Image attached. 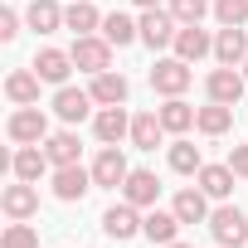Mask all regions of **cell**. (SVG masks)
<instances>
[{
  "instance_id": "obj_1",
  "label": "cell",
  "mask_w": 248,
  "mask_h": 248,
  "mask_svg": "<svg viewBox=\"0 0 248 248\" xmlns=\"http://www.w3.org/2000/svg\"><path fill=\"white\" fill-rule=\"evenodd\" d=\"M209 233H214L224 248H248V219H243V209H233V204L214 209V214H209Z\"/></svg>"
},
{
  "instance_id": "obj_2",
  "label": "cell",
  "mask_w": 248,
  "mask_h": 248,
  "mask_svg": "<svg viewBox=\"0 0 248 248\" xmlns=\"http://www.w3.org/2000/svg\"><path fill=\"white\" fill-rule=\"evenodd\" d=\"M5 132H10V141H20V146H39V141L49 137V117H44L39 107H20V112H10Z\"/></svg>"
},
{
  "instance_id": "obj_3",
  "label": "cell",
  "mask_w": 248,
  "mask_h": 248,
  "mask_svg": "<svg viewBox=\"0 0 248 248\" xmlns=\"http://www.w3.org/2000/svg\"><path fill=\"white\" fill-rule=\"evenodd\" d=\"M68 54H73V68H83V73H107V63H112V44L93 39V34H78V44Z\"/></svg>"
},
{
  "instance_id": "obj_4",
  "label": "cell",
  "mask_w": 248,
  "mask_h": 248,
  "mask_svg": "<svg viewBox=\"0 0 248 248\" xmlns=\"http://www.w3.org/2000/svg\"><path fill=\"white\" fill-rule=\"evenodd\" d=\"M175 34H180V20L170 15V10H146L141 15V39L151 44V49H166V44H175Z\"/></svg>"
},
{
  "instance_id": "obj_5",
  "label": "cell",
  "mask_w": 248,
  "mask_h": 248,
  "mask_svg": "<svg viewBox=\"0 0 248 248\" xmlns=\"http://www.w3.org/2000/svg\"><path fill=\"white\" fill-rule=\"evenodd\" d=\"M151 88L166 93V97H180V93L190 88V63H185V59H161V63L151 68Z\"/></svg>"
},
{
  "instance_id": "obj_6",
  "label": "cell",
  "mask_w": 248,
  "mask_h": 248,
  "mask_svg": "<svg viewBox=\"0 0 248 248\" xmlns=\"http://www.w3.org/2000/svg\"><path fill=\"white\" fill-rule=\"evenodd\" d=\"M243 88H248V78H243V73H233L229 63H224V68H214V73L204 78V93H209V102H229V107H238Z\"/></svg>"
},
{
  "instance_id": "obj_7",
  "label": "cell",
  "mask_w": 248,
  "mask_h": 248,
  "mask_svg": "<svg viewBox=\"0 0 248 248\" xmlns=\"http://www.w3.org/2000/svg\"><path fill=\"white\" fill-rule=\"evenodd\" d=\"M97 180H93V170H83V166H54V195L59 200H83L88 190H93Z\"/></svg>"
},
{
  "instance_id": "obj_8",
  "label": "cell",
  "mask_w": 248,
  "mask_h": 248,
  "mask_svg": "<svg viewBox=\"0 0 248 248\" xmlns=\"http://www.w3.org/2000/svg\"><path fill=\"white\" fill-rule=\"evenodd\" d=\"M127 175H132L127 156H122L117 146H102V156L93 161V180H97V185H107V190H117V185H127Z\"/></svg>"
},
{
  "instance_id": "obj_9",
  "label": "cell",
  "mask_w": 248,
  "mask_h": 248,
  "mask_svg": "<svg viewBox=\"0 0 248 248\" xmlns=\"http://www.w3.org/2000/svg\"><path fill=\"white\" fill-rule=\"evenodd\" d=\"M102 229H107V238H117V243H127V238H137L141 233V219H137V204L127 200V204H112L107 214H102Z\"/></svg>"
},
{
  "instance_id": "obj_10",
  "label": "cell",
  "mask_w": 248,
  "mask_h": 248,
  "mask_svg": "<svg viewBox=\"0 0 248 248\" xmlns=\"http://www.w3.org/2000/svg\"><path fill=\"white\" fill-rule=\"evenodd\" d=\"M204 54H214V39H209L200 25H180V34H175V59H185V63H200Z\"/></svg>"
},
{
  "instance_id": "obj_11",
  "label": "cell",
  "mask_w": 248,
  "mask_h": 248,
  "mask_svg": "<svg viewBox=\"0 0 248 248\" xmlns=\"http://www.w3.org/2000/svg\"><path fill=\"white\" fill-rule=\"evenodd\" d=\"M214 59L229 63V68L248 59V34H243V25H224V30H219V39H214Z\"/></svg>"
},
{
  "instance_id": "obj_12",
  "label": "cell",
  "mask_w": 248,
  "mask_h": 248,
  "mask_svg": "<svg viewBox=\"0 0 248 248\" xmlns=\"http://www.w3.org/2000/svg\"><path fill=\"white\" fill-rule=\"evenodd\" d=\"M34 73L44 78V83H68V73H73V54H63V49H39L34 54Z\"/></svg>"
},
{
  "instance_id": "obj_13",
  "label": "cell",
  "mask_w": 248,
  "mask_h": 248,
  "mask_svg": "<svg viewBox=\"0 0 248 248\" xmlns=\"http://www.w3.org/2000/svg\"><path fill=\"white\" fill-rule=\"evenodd\" d=\"M88 93H93V102H102V107H122L132 88H127V78H122V73L107 68V73H93V88H88Z\"/></svg>"
},
{
  "instance_id": "obj_14",
  "label": "cell",
  "mask_w": 248,
  "mask_h": 248,
  "mask_svg": "<svg viewBox=\"0 0 248 248\" xmlns=\"http://www.w3.org/2000/svg\"><path fill=\"white\" fill-rule=\"evenodd\" d=\"M93 132H97L102 146H117L122 137L132 132V122H127V112H122V107H102V112L93 117Z\"/></svg>"
},
{
  "instance_id": "obj_15",
  "label": "cell",
  "mask_w": 248,
  "mask_h": 248,
  "mask_svg": "<svg viewBox=\"0 0 248 248\" xmlns=\"http://www.w3.org/2000/svg\"><path fill=\"white\" fill-rule=\"evenodd\" d=\"M141 233L166 248V243H175V233H180V214H175V209H151V214L141 219Z\"/></svg>"
},
{
  "instance_id": "obj_16",
  "label": "cell",
  "mask_w": 248,
  "mask_h": 248,
  "mask_svg": "<svg viewBox=\"0 0 248 248\" xmlns=\"http://www.w3.org/2000/svg\"><path fill=\"white\" fill-rule=\"evenodd\" d=\"M102 39H107V44H117V49H127V44H137V39H141V25H137L132 15L112 10V15H102Z\"/></svg>"
},
{
  "instance_id": "obj_17",
  "label": "cell",
  "mask_w": 248,
  "mask_h": 248,
  "mask_svg": "<svg viewBox=\"0 0 248 248\" xmlns=\"http://www.w3.org/2000/svg\"><path fill=\"white\" fill-rule=\"evenodd\" d=\"M122 195H127L137 209L156 204V195H161V180H156V170H132V175H127V185H122Z\"/></svg>"
},
{
  "instance_id": "obj_18",
  "label": "cell",
  "mask_w": 248,
  "mask_h": 248,
  "mask_svg": "<svg viewBox=\"0 0 248 248\" xmlns=\"http://www.w3.org/2000/svg\"><path fill=\"white\" fill-rule=\"evenodd\" d=\"M88 107H93V93H83V88H68V83H63V88L54 93V112H59L63 122H83Z\"/></svg>"
},
{
  "instance_id": "obj_19",
  "label": "cell",
  "mask_w": 248,
  "mask_h": 248,
  "mask_svg": "<svg viewBox=\"0 0 248 248\" xmlns=\"http://www.w3.org/2000/svg\"><path fill=\"white\" fill-rule=\"evenodd\" d=\"M0 204H5V214H10V219H30V214L39 209V190H34L30 180H20V185H10V190H5V200H0Z\"/></svg>"
},
{
  "instance_id": "obj_20",
  "label": "cell",
  "mask_w": 248,
  "mask_h": 248,
  "mask_svg": "<svg viewBox=\"0 0 248 248\" xmlns=\"http://www.w3.org/2000/svg\"><path fill=\"white\" fill-rule=\"evenodd\" d=\"M39 83H44V78H39L34 68H30V73L20 68V73H10V78H5V97H10V102H20V107H34V102H39Z\"/></svg>"
},
{
  "instance_id": "obj_21",
  "label": "cell",
  "mask_w": 248,
  "mask_h": 248,
  "mask_svg": "<svg viewBox=\"0 0 248 248\" xmlns=\"http://www.w3.org/2000/svg\"><path fill=\"white\" fill-rule=\"evenodd\" d=\"M49 166H54V161H49V156H44L39 146H20V151H15V161H10L15 180H30V185H34V180H39V175H44Z\"/></svg>"
},
{
  "instance_id": "obj_22",
  "label": "cell",
  "mask_w": 248,
  "mask_h": 248,
  "mask_svg": "<svg viewBox=\"0 0 248 248\" xmlns=\"http://www.w3.org/2000/svg\"><path fill=\"white\" fill-rule=\"evenodd\" d=\"M170 209L180 214V224H204V219H209V195L190 185V190H180V195H175V204H170Z\"/></svg>"
},
{
  "instance_id": "obj_23",
  "label": "cell",
  "mask_w": 248,
  "mask_h": 248,
  "mask_svg": "<svg viewBox=\"0 0 248 248\" xmlns=\"http://www.w3.org/2000/svg\"><path fill=\"white\" fill-rule=\"evenodd\" d=\"M195 127H200L204 137H224V132L233 127V107H229V102H209V107H200V112H195Z\"/></svg>"
},
{
  "instance_id": "obj_24",
  "label": "cell",
  "mask_w": 248,
  "mask_h": 248,
  "mask_svg": "<svg viewBox=\"0 0 248 248\" xmlns=\"http://www.w3.org/2000/svg\"><path fill=\"white\" fill-rule=\"evenodd\" d=\"M161 137H166L161 112H141V117H132V141H137L141 151H156V146H161Z\"/></svg>"
},
{
  "instance_id": "obj_25",
  "label": "cell",
  "mask_w": 248,
  "mask_h": 248,
  "mask_svg": "<svg viewBox=\"0 0 248 248\" xmlns=\"http://www.w3.org/2000/svg\"><path fill=\"white\" fill-rule=\"evenodd\" d=\"M233 170L229 166H200V190L209 195V200H229V190H233Z\"/></svg>"
},
{
  "instance_id": "obj_26",
  "label": "cell",
  "mask_w": 248,
  "mask_h": 248,
  "mask_svg": "<svg viewBox=\"0 0 248 248\" xmlns=\"http://www.w3.org/2000/svg\"><path fill=\"white\" fill-rule=\"evenodd\" d=\"M78 151H83V146H78L73 132H54V137L44 141V156H49L54 166H78Z\"/></svg>"
},
{
  "instance_id": "obj_27",
  "label": "cell",
  "mask_w": 248,
  "mask_h": 248,
  "mask_svg": "<svg viewBox=\"0 0 248 248\" xmlns=\"http://www.w3.org/2000/svg\"><path fill=\"white\" fill-rule=\"evenodd\" d=\"M63 25H68L73 34H93V30L102 25V15L93 10V0H73V5L63 10Z\"/></svg>"
},
{
  "instance_id": "obj_28",
  "label": "cell",
  "mask_w": 248,
  "mask_h": 248,
  "mask_svg": "<svg viewBox=\"0 0 248 248\" xmlns=\"http://www.w3.org/2000/svg\"><path fill=\"white\" fill-rule=\"evenodd\" d=\"M63 25V10L54 5V0H34L30 5V30H39V34H54Z\"/></svg>"
},
{
  "instance_id": "obj_29",
  "label": "cell",
  "mask_w": 248,
  "mask_h": 248,
  "mask_svg": "<svg viewBox=\"0 0 248 248\" xmlns=\"http://www.w3.org/2000/svg\"><path fill=\"white\" fill-rule=\"evenodd\" d=\"M161 122H166V132H190V127H195V107L180 102V97H170V102L161 107Z\"/></svg>"
},
{
  "instance_id": "obj_30",
  "label": "cell",
  "mask_w": 248,
  "mask_h": 248,
  "mask_svg": "<svg viewBox=\"0 0 248 248\" xmlns=\"http://www.w3.org/2000/svg\"><path fill=\"white\" fill-rule=\"evenodd\" d=\"M200 166H204L200 146H190V141H175V146H170V170H180V175H200Z\"/></svg>"
},
{
  "instance_id": "obj_31",
  "label": "cell",
  "mask_w": 248,
  "mask_h": 248,
  "mask_svg": "<svg viewBox=\"0 0 248 248\" xmlns=\"http://www.w3.org/2000/svg\"><path fill=\"white\" fill-rule=\"evenodd\" d=\"M0 248H39V233H34L30 224H20V219H15L5 233H0Z\"/></svg>"
},
{
  "instance_id": "obj_32",
  "label": "cell",
  "mask_w": 248,
  "mask_h": 248,
  "mask_svg": "<svg viewBox=\"0 0 248 248\" xmlns=\"http://www.w3.org/2000/svg\"><path fill=\"white\" fill-rule=\"evenodd\" d=\"M170 15H175L180 25H200V20L209 15V0H170Z\"/></svg>"
},
{
  "instance_id": "obj_33",
  "label": "cell",
  "mask_w": 248,
  "mask_h": 248,
  "mask_svg": "<svg viewBox=\"0 0 248 248\" xmlns=\"http://www.w3.org/2000/svg\"><path fill=\"white\" fill-rule=\"evenodd\" d=\"M214 15H219V25H243L248 20V0H214Z\"/></svg>"
},
{
  "instance_id": "obj_34",
  "label": "cell",
  "mask_w": 248,
  "mask_h": 248,
  "mask_svg": "<svg viewBox=\"0 0 248 248\" xmlns=\"http://www.w3.org/2000/svg\"><path fill=\"white\" fill-rule=\"evenodd\" d=\"M15 34H20V15H15V10H0V39L10 44Z\"/></svg>"
},
{
  "instance_id": "obj_35",
  "label": "cell",
  "mask_w": 248,
  "mask_h": 248,
  "mask_svg": "<svg viewBox=\"0 0 248 248\" xmlns=\"http://www.w3.org/2000/svg\"><path fill=\"white\" fill-rule=\"evenodd\" d=\"M229 170L233 175H248V146H233L229 151Z\"/></svg>"
},
{
  "instance_id": "obj_36",
  "label": "cell",
  "mask_w": 248,
  "mask_h": 248,
  "mask_svg": "<svg viewBox=\"0 0 248 248\" xmlns=\"http://www.w3.org/2000/svg\"><path fill=\"white\" fill-rule=\"evenodd\" d=\"M137 5H141V10H156V5H161V0H137Z\"/></svg>"
},
{
  "instance_id": "obj_37",
  "label": "cell",
  "mask_w": 248,
  "mask_h": 248,
  "mask_svg": "<svg viewBox=\"0 0 248 248\" xmlns=\"http://www.w3.org/2000/svg\"><path fill=\"white\" fill-rule=\"evenodd\" d=\"M166 248H195V243H180V238H175V243H166Z\"/></svg>"
},
{
  "instance_id": "obj_38",
  "label": "cell",
  "mask_w": 248,
  "mask_h": 248,
  "mask_svg": "<svg viewBox=\"0 0 248 248\" xmlns=\"http://www.w3.org/2000/svg\"><path fill=\"white\" fill-rule=\"evenodd\" d=\"M243 78H248V59H243Z\"/></svg>"
},
{
  "instance_id": "obj_39",
  "label": "cell",
  "mask_w": 248,
  "mask_h": 248,
  "mask_svg": "<svg viewBox=\"0 0 248 248\" xmlns=\"http://www.w3.org/2000/svg\"><path fill=\"white\" fill-rule=\"evenodd\" d=\"M219 248H224V243H219Z\"/></svg>"
}]
</instances>
